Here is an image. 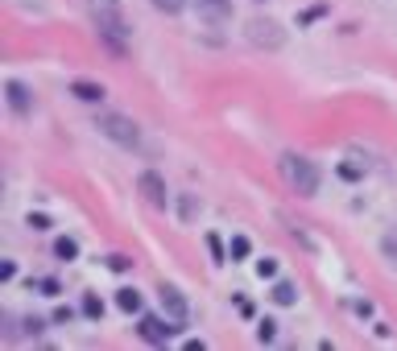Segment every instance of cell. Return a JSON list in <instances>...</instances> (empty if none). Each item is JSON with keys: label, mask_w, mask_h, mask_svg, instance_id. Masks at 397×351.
<instances>
[{"label": "cell", "mask_w": 397, "mask_h": 351, "mask_svg": "<svg viewBox=\"0 0 397 351\" xmlns=\"http://www.w3.org/2000/svg\"><path fill=\"white\" fill-rule=\"evenodd\" d=\"M95 33H99V46L112 58H124V42L133 38V29L120 17V9H95Z\"/></svg>", "instance_id": "1"}, {"label": "cell", "mask_w": 397, "mask_h": 351, "mask_svg": "<svg viewBox=\"0 0 397 351\" xmlns=\"http://www.w3.org/2000/svg\"><path fill=\"white\" fill-rule=\"evenodd\" d=\"M281 178L298 190L303 199L319 194V169H315V162L303 157V153H285V157H281Z\"/></svg>", "instance_id": "2"}, {"label": "cell", "mask_w": 397, "mask_h": 351, "mask_svg": "<svg viewBox=\"0 0 397 351\" xmlns=\"http://www.w3.org/2000/svg\"><path fill=\"white\" fill-rule=\"evenodd\" d=\"M95 128H99L108 140L124 145V149H141V128L129 116H120V112H104V116L95 120Z\"/></svg>", "instance_id": "3"}, {"label": "cell", "mask_w": 397, "mask_h": 351, "mask_svg": "<svg viewBox=\"0 0 397 351\" xmlns=\"http://www.w3.org/2000/svg\"><path fill=\"white\" fill-rule=\"evenodd\" d=\"M244 38H249V46L257 50H281L285 46V29L278 21H269V17H253L249 29H244Z\"/></svg>", "instance_id": "4"}, {"label": "cell", "mask_w": 397, "mask_h": 351, "mask_svg": "<svg viewBox=\"0 0 397 351\" xmlns=\"http://www.w3.org/2000/svg\"><path fill=\"white\" fill-rule=\"evenodd\" d=\"M137 190H141V199H145L149 207H158V211L170 207V190H165V178L158 174V169H141Z\"/></svg>", "instance_id": "5"}, {"label": "cell", "mask_w": 397, "mask_h": 351, "mask_svg": "<svg viewBox=\"0 0 397 351\" xmlns=\"http://www.w3.org/2000/svg\"><path fill=\"white\" fill-rule=\"evenodd\" d=\"M4 95H9V108H13L17 116H29V112H33V95H29V87H25V83L9 79V83H4Z\"/></svg>", "instance_id": "6"}, {"label": "cell", "mask_w": 397, "mask_h": 351, "mask_svg": "<svg viewBox=\"0 0 397 351\" xmlns=\"http://www.w3.org/2000/svg\"><path fill=\"white\" fill-rule=\"evenodd\" d=\"M170 323H174V318H170ZM170 323L153 318V314H149V318H141V339H145V343H170V335L178 330V327H170Z\"/></svg>", "instance_id": "7"}, {"label": "cell", "mask_w": 397, "mask_h": 351, "mask_svg": "<svg viewBox=\"0 0 397 351\" xmlns=\"http://www.w3.org/2000/svg\"><path fill=\"white\" fill-rule=\"evenodd\" d=\"M199 17L211 25H228L232 21V0H199Z\"/></svg>", "instance_id": "8"}, {"label": "cell", "mask_w": 397, "mask_h": 351, "mask_svg": "<svg viewBox=\"0 0 397 351\" xmlns=\"http://www.w3.org/2000/svg\"><path fill=\"white\" fill-rule=\"evenodd\" d=\"M158 294H162V310H165V314H170L174 323H183V318H187V298H183V289H174V285H162Z\"/></svg>", "instance_id": "9"}, {"label": "cell", "mask_w": 397, "mask_h": 351, "mask_svg": "<svg viewBox=\"0 0 397 351\" xmlns=\"http://www.w3.org/2000/svg\"><path fill=\"white\" fill-rule=\"evenodd\" d=\"M70 95L83 99V104H99V99H104V87H99V83H87V79H79V83H70Z\"/></svg>", "instance_id": "10"}, {"label": "cell", "mask_w": 397, "mask_h": 351, "mask_svg": "<svg viewBox=\"0 0 397 351\" xmlns=\"http://www.w3.org/2000/svg\"><path fill=\"white\" fill-rule=\"evenodd\" d=\"M269 298H273L278 306H294V302H298V285H294V281H278Z\"/></svg>", "instance_id": "11"}, {"label": "cell", "mask_w": 397, "mask_h": 351, "mask_svg": "<svg viewBox=\"0 0 397 351\" xmlns=\"http://www.w3.org/2000/svg\"><path fill=\"white\" fill-rule=\"evenodd\" d=\"M116 306L124 310V314H137V310H141V294H137V289H116Z\"/></svg>", "instance_id": "12"}, {"label": "cell", "mask_w": 397, "mask_h": 351, "mask_svg": "<svg viewBox=\"0 0 397 351\" xmlns=\"http://www.w3.org/2000/svg\"><path fill=\"white\" fill-rule=\"evenodd\" d=\"M381 257L389 260V264H397V223L385 235H381Z\"/></svg>", "instance_id": "13"}, {"label": "cell", "mask_w": 397, "mask_h": 351, "mask_svg": "<svg viewBox=\"0 0 397 351\" xmlns=\"http://www.w3.org/2000/svg\"><path fill=\"white\" fill-rule=\"evenodd\" d=\"M54 257H62V260H75V257H79V244H75L70 235H62V240H54Z\"/></svg>", "instance_id": "14"}, {"label": "cell", "mask_w": 397, "mask_h": 351, "mask_svg": "<svg viewBox=\"0 0 397 351\" xmlns=\"http://www.w3.org/2000/svg\"><path fill=\"white\" fill-rule=\"evenodd\" d=\"M158 13H165V17H174V13H183L187 9V0H149Z\"/></svg>", "instance_id": "15"}, {"label": "cell", "mask_w": 397, "mask_h": 351, "mask_svg": "<svg viewBox=\"0 0 397 351\" xmlns=\"http://www.w3.org/2000/svg\"><path fill=\"white\" fill-rule=\"evenodd\" d=\"M83 314H87V318H104V302H99L95 294H83Z\"/></svg>", "instance_id": "16"}, {"label": "cell", "mask_w": 397, "mask_h": 351, "mask_svg": "<svg viewBox=\"0 0 397 351\" xmlns=\"http://www.w3.org/2000/svg\"><path fill=\"white\" fill-rule=\"evenodd\" d=\"M257 339H261V343H273V339H278V323H273V318H261Z\"/></svg>", "instance_id": "17"}, {"label": "cell", "mask_w": 397, "mask_h": 351, "mask_svg": "<svg viewBox=\"0 0 397 351\" xmlns=\"http://www.w3.org/2000/svg\"><path fill=\"white\" fill-rule=\"evenodd\" d=\"M178 215H183V223H190V219L199 215V203H195L190 194H183V203H178Z\"/></svg>", "instance_id": "18"}, {"label": "cell", "mask_w": 397, "mask_h": 351, "mask_svg": "<svg viewBox=\"0 0 397 351\" xmlns=\"http://www.w3.org/2000/svg\"><path fill=\"white\" fill-rule=\"evenodd\" d=\"M249 248H253L249 235H236V240H232V260H244V257H249Z\"/></svg>", "instance_id": "19"}, {"label": "cell", "mask_w": 397, "mask_h": 351, "mask_svg": "<svg viewBox=\"0 0 397 351\" xmlns=\"http://www.w3.org/2000/svg\"><path fill=\"white\" fill-rule=\"evenodd\" d=\"M257 273H261V277H278V260H273V257L257 260Z\"/></svg>", "instance_id": "20"}, {"label": "cell", "mask_w": 397, "mask_h": 351, "mask_svg": "<svg viewBox=\"0 0 397 351\" xmlns=\"http://www.w3.org/2000/svg\"><path fill=\"white\" fill-rule=\"evenodd\" d=\"M339 178H348V182H360V178H364V169H360V165H339Z\"/></svg>", "instance_id": "21"}, {"label": "cell", "mask_w": 397, "mask_h": 351, "mask_svg": "<svg viewBox=\"0 0 397 351\" xmlns=\"http://www.w3.org/2000/svg\"><path fill=\"white\" fill-rule=\"evenodd\" d=\"M207 248H211V257H215V264H224V244H219V235H207Z\"/></svg>", "instance_id": "22"}, {"label": "cell", "mask_w": 397, "mask_h": 351, "mask_svg": "<svg viewBox=\"0 0 397 351\" xmlns=\"http://www.w3.org/2000/svg\"><path fill=\"white\" fill-rule=\"evenodd\" d=\"M108 264H112L116 273H129V269H133V260H129V257H108Z\"/></svg>", "instance_id": "23"}, {"label": "cell", "mask_w": 397, "mask_h": 351, "mask_svg": "<svg viewBox=\"0 0 397 351\" xmlns=\"http://www.w3.org/2000/svg\"><path fill=\"white\" fill-rule=\"evenodd\" d=\"M29 228H33V232H46L50 219H46V215H29Z\"/></svg>", "instance_id": "24"}, {"label": "cell", "mask_w": 397, "mask_h": 351, "mask_svg": "<svg viewBox=\"0 0 397 351\" xmlns=\"http://www.w3.org/2000/svg\"><path fill=\"white\" fill-rule=\"evenodd\" d=\"M38 289H42V294H50V298H54V294H58V281H54V277H46V281H38Z\"/></svg>", "instance_id": "25"}, {"label": "cell", "mask_w": 397, "mask_h": 351, "mask_svg": "<svg viewBox=\"0 0 397 351\" xmlns=\"http://www.w3.org/2000/svg\"><path fill=\"white\" fill-rule=\"evenodd\" d=\"M13 273H17V264H13V260H4V264H0V281H13Z\"/></svg>", "instance_id": "26"}]
</instances>
